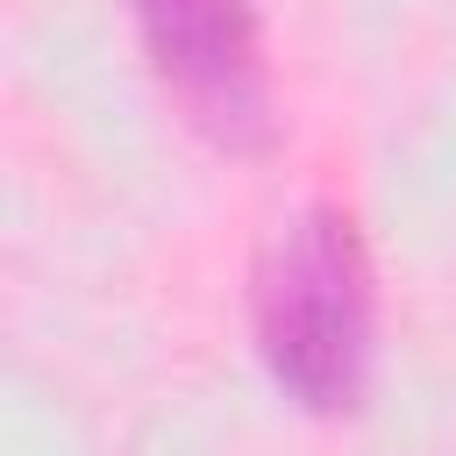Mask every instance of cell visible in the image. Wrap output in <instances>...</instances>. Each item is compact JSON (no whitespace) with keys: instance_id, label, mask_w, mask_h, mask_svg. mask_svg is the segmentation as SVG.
Wrapping results in <instances>:
<instances>
[{"instance_id":"1","label":"cell","mask_w":456,"mask_h":456,"mask_svg":"<svg viewBox=\"0 0 456 456\" xmlns=\"http://www.w3.org/2000/svg\"><path fill=\"white\" fill-rule=\"evenodd\" d=\"M249 335L256 363L314 420H342L363 406L370 349H378V271L356 214L314 200L249 264Z\"/></svg>"},{"instance_id":"2","label":"cell","mask_w":456,"mask_h":456,"mask_svg":"<svg viewBox=\"0 0 456 456\" xmlns=\"http://www.w3.org/2000/svg\"><path fill=\"white\" fill-rule=\"evenodd\" d=\"M128 14L164 100L200 142L221 157H264L278 142L256 0H128Z\"/></svg>"}]
</instances>
